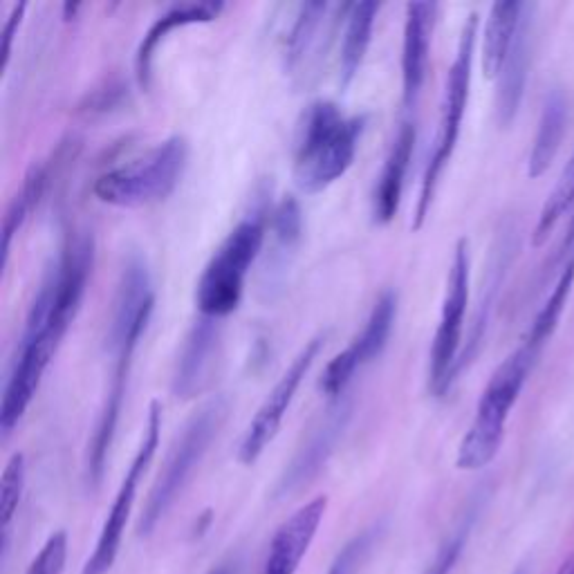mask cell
<instances>
[{"label": "cell", "instance_id": "cell-19", "mask_svg": "<svg viewBox=\"0 0 574 574\" xmlns=\"http://www.w3.org/2000/svg\"><path fill=\"white\" fill-rule=\"evenodd\" d=\"M225 3L222 0H196V3H180L171 7L169 12H164L162 16H157V21L148 27V32L144 34V39L137 48L135 54V74L137 81L144 90L151 88L153 81V61L155 54L160 50V45L169 39V34L180 30V27L189 25H202L211 23L222 14Z\"/></svg>", "mask_w": 574, "mask_h": 574}, {"label": "cell", "instance_id": "cell-7", "mask_svg": "<svg viewBox=\"0 0 574 574\" xmlns=\"http://www.w3.org/2000/svg\"><path fill=\"white\" fill-rule=\"evenodd\" d=\"M476 39H478V14H469L465 25H462L456 57H453V63L449 68V74H447V86H444V101H442L438 137H435L433 153L429 157L427 171H424V178H422L418 205H415V216H413V229L415 231L422 229L424 222H427L442 173H444V169H447L453 151H456L462 119H465V113H467L471 70H474V54H476Z\"/></svg>", "mask_w": 574, "mask_h": 574}, {"label": "cell", "instance_id": "cell-10", "mask_svg": "<svg viewBox=\"0 0 574 574\" xmlns=\"http://www.w3.org/2000/svg\"><path fill=\"white\" fill-rule=\"evenodd\" d=\"M160 431H162V406L160 402H151L140 449H137L131 467H128L122 485H119V492L115 496L113 507H110L104 527H101L95 552L90 554L86 568H83L81 574H108L110 568L115 566L119 548H122L126 523H128V518H131L133 505H135L137 489H140V480L146 474L148 465L153 462L157 447H160Z\"/></svg>", "mask_w": 574, "mask_h": 574}, {"label": "cell", "instance_id": "cell-3", "mask_svg": "<svg viewBox=\"0 0 574 574\" xmlns=\"http://www.w3.org/2000/svg\"><path fill=\"white\" fill-rule=\"evenodd\" d=\"M366 117H346L335 101L319 99L303 110L294 140V180L303 193H321L353 166Z\"/></svg>", "mask_w": 574, "mask_h": 574}, {"label": "cell", "instance_id": "cell-36", "mask_svg": "<svg viewBox=\"0 0 574 574\" xmlns=\"http://www.w3.org/2000/svg\"><path fill=\"white\" fill-rule=\"evenodd\" d=\"M557 574H574V554H572V557H568L566 561L561 563L559 570H557Z\"/></svg>", "mask_w": 574, "mask_h": 574}, {"label": "cell", "instance_id": "cell-2", "mask_svg": "<svg viewBox=\"0 0 574 574\" xmlns=\"http://www.w3.org/2000/svg\"><path fill=\"white\" fill-rule=\"evenodd\" d=\"M81 305L63 294L50 279H43L27 312L21 341L9 370L3 402H0V433L9 438L30 409L45 370L52 364L63 337L70 330Z\"/></svg>", "mask_w": 574, "mask_h": 574}, {"label": "cell", "instance_id": "cell-25", "mask_svg": "<svg viewBox=\"0 0 574 574\" xmlns=\"http://www.w3.org/2000/svg\"><path fill=\"white\" fill-rule=\"evenodd\" d=\"M272 231V263L285 270L303 240V209L294 196H285L267 218Z\"/></svg>", "mask_w": 574, "mask_h": 574}, {"label": "cell", "instance_id": "cell-21", "mask_svg": "<svg viewBox=\"0 0 574 574\" xmlns=\"http://www.w3.org/2000/svg\"><path fill=\"white\" fill-rule=\"evenodd\" d=\"M530 52H532V18L523 14V21L516 32L512 50H509L505 66L501 74H498L496 122L501 128L512 126L518 115V108H521L527 86V72H530Z\"/></svg>", "mask_w": 574, "mask_h": 574}, {"label": "cell", "instance_id": "cell-1", "mask_svg": "<svg viewBox=\"0 0 574 574\" xmlns=\"http://www.w3.org/2000/svg\"><path fill=\"white\" fill-rule=\"evenodd\" d=\"M153 310L155 287L151 270H148L140 254H131L124 263L122 276H119L113 314H110L108 348L113 353V375H110L108 391L104 404H101L86 456V483L92 492L104 480L108 453L115 442L119 418H122L124 411L135 350L140 346L148 321L153 317Z\"/></svg>", "mask_w": 574, "mask_h": 574}, {"label": "cell", "instance_id": "cell-31", "mask_svg": "<svg viewBox=\"0 0 574 574\" xmlns=\"http://www.w3.org/2000/svg\"><path fill=\"white\" fill-rule=\"evenodd\" d=\"M467 534H469V523L460 525L458 530L440 545V550L435 552V557L429 563V568L424 570V574H451L453 566H456L458 559H460L462 550H465Z\"/></svg>", "mask_w": 574, "mask_h": 574}, {"label": "cell", "instance_id": "cell-12", "mask_svg": "<svg viewBox=\"0 0 574 574\" xmlns=\"http://www.w3.org/2000/svg\"><path fill=\"white\" fill-rule=\"evenodd\" d=\"M323 341H326V337H321V335L310 339L308 344L299 350V355L292 359V364L287 366V370L281 375L279 382L274 384L272 391L267 393L261 409L256 411L252 422H249V427L243 435V442H240L238 460L243 462V465L247 467L254 465V462L263 456V451L270 447L272 440L276 438V433H279L281 424H283L285 413L294 402L296 391H299L303 379L308 377L314 359H317L321 353Z\"/></svg>", "mask_w": 574, "mask_h": 574}, {"label": "cell", "instance_id": "cell-24", "mask_svg": "<svg viewBox=\"0 0 574 574\" xmlns=\"http://www.w3.org/2000/svg\"><path fill=\"white\" fill-rule=\"evenodd\" d=\"M568 126V104L566 97L559 90H552L550 97L545 99L539 128H536L534 144L530 160H527V175L530 178H541V175L550 169L554 157H557L563 135H566Z\"/></svg>", "mask_w": 574, "mask_h": 574}, {"label": "cell", "instance_id": "cell-16", "mask_svg": "<svg viewBox=\"0 0 574 574\" xmlns=\"http://www.w3.org/2000/svg\"><path fill=\"white\" fill-rule=\"evenodd\" d=\"M328 496H317L296 509L276 530L265 559V574H296L305 554H308L319 525L326 516Z\"/></svg>", "mask_w": 574, "mask_h": 574}, {"label": "cell", "instance_id": "cell-14", "mask_svg": "<svg viewBox=\"0 0 574 574\" xmlns=\"http://www.w3.org/2000/svg\"><path fill=\"white\" fill-rule=\"evenodd\" d=\"M350 415H353V400H350L348 393L330 402L328 409L319 415V420L312 424V429L305 435L290 465L285 467L283 476L274 487L276 498H283L308 485L326 467V462L335 453V447L348 427Z\"/></svg>", "mask_w": 574, "mask_h": 574}, {"label": "cell", "instance_id": "cell-15", "mask_svg": "<svg viewBox=\"0 0 574 574\" xmlns=\"http://www.w3.org/2000/svg\"><path fill=\"white\" fill-rule=\"evenodd\" d=\"M435 14H438L435 3L406 5L402 43V104L406 113L418 106L424 81H427Z\"/></svg>", "mask_w": 574, "mask_h": 574}, {"label": "cell", "instance_id": "cell-32", "mask_svg": "<svg viewBox=\"0 0 574 574\" xmlns=\"http://www.w3.org/2000/svg\"><path fill=\"white\" fill-rule=\"evenodd\" d=\"M25 9H27V3H18L12 7V12H9L7 16V21H5V27H3V50H0V70H7L9 66V59H12V45H14V39H16V34H18V27H21L23 23V16H25Z\"/></svg>", "mask_w": 574, "mask_h": 574}, {"label": "cell", "instance_id": "cell-29", "mask_svg": "<svg viewBox=\"0 0 574 574\" xmlns=\"http://www.w3.org/2000/svg\"><path fill=\"white\" fill-rule=\"evenodd\" d=\"M377 527H370V530L357 534L355 539H350L341 552L332 561V566L328 570V574H357L364 566L370 550H373V545L377 541Z\"/></svg>", "mask_w": 574, "mask_h": 574}, {"label": "cell", "instance_id": "cell-23", "mask_svg": "<svg viewBox=\"0 0 574 574\" xmlns=\"http://www.w3.org/2000/svg\"><path fill=\"white\" fill-rule=\"evenodd\" d=\"M379 14V3L375 0H364V3H353L344 21V36H341L339 52V86L346 90L355 81L357 72L364 63L370 39H373L375 18Z\"/></svg>", "mask_w": 574, "mask_h": 574}, {"label": "cell", "instance_id": "cell-30", "mask_svg": "<svg viewBox=\"0 0 574 574\" xmlns=\"http://www.w3.org/2000/svg\"><path fill=\"white\" fill-rule=\"evenodd\" d=\"M68 559V534L66 532H54L41 552L36 554V559L30 563L25 574H61L66 568Z\"/></svg>", "mask_w": 574, "mask_h": 574}, {"label": "cell", "instance_id": "cell-38", "mask_svg": "<svg viewBox=\"0 0 574 574\" xmlns=\"http://www.w3.org/2000/svg\"><path fill=\"white\" fill-rule=\"evenodd\" d=\"M516 574H523V572H516Z\"/></svg>", "mask_w": 574, "mask_h": 574}, {"label": "cell", "instance_id": "cell-9", "mask_svg": "<svg viewBox=\"0 0 574 574\" xmlns=\"http://www.w3.org/2000/svg\"><path fill=\"white\" fill-rule=\"evenodd\" d=\"M469 276V243L467 238H460L456 249H453L440 323L431 346L429 391L433 397H444L456 384V366L462 355V332H465V317L469 308Z\"/></svg>", "mask_w": 574, "mask_h": 574}, {"label": "cell", "instance_id": "cell-34", "mask_svg": "<svg viewBox=\"0 0 574 574\" xmlns=\"http://www.w3.org/2000/svg\"><path fill=\"white\" fill-rule=\"evenodd\" d=\"M574 252V216L570 218V225L566 229V236L561 240V249H559V256H566V261L572 256ZM566 265V263H563Z\"/></svg>", "mask_w": 574, "mask_h": 574}, {"label": "cell", "instance_id": "cell-20", "mask_svg": "<svg viewBox=\"0 0 574 574\" xmlns=\"http://www.w3.org/2000/svg\"><path fill=\"white\" fill-rule=\"evenodd\" d=\"M218 348V326L216 319L200 317L184 339L178 364L173 370L171 391L178 400H191L196 397L207 382L209 368L214 364Z\"/></svg>", "mask_w": 574, "mask_h": 574}, {"label": "cell", "instance_id": "cell-37", "mask_svg": "<svg viewBox=\"0 0 574 574\" xmlns=\"http://www.w3.org/2000/svg\"><path fill=\"white\" fill-rule=\"evenodd\" d=\"M77 9H79V5H77V3H74V5H72V3H68V5H66V18H70V14H72V16L77 14Z\"/></svg>", "mask_w": 574, "mask_h": 574}, {"label": "cell", "instance_id": "cell-22", "mask_svg": "<svg viewBox=\"0 0 574 574\" xmlns=\"http://www.w3.org/2000/svg\"><path fill=\"white\" fill-rule=\"evenodd\" d=\"M525 7L527 5L518 3V0H498L489 9L483 34V52H480L487 79H498V74H501L518 27H521Z\"/></svg>", "mask_w": 574, "mask_h": 574}, {"label": "cell", "instance_id": "cell-33", "mask_svg": "<svg viewBox=\"0 0 574 574\" xmlns=\"http://www.w3.org/2000/svg\"><path fill=\"white\" fill-rule=\"evenodd\" d=\"M122 86H108L97 90L95 95L86 99V104L81 106V113H106L113 106H117V101L122 99Z\"/></svg>", "mask_w": 574, "mask_h": 574}, {"label": "cell", "instance_id": "cell-6", "mask_svg": "<svg viewBox=\"0 0 574 574\" xmlns=\"http://www.w3.org/2000/svg\"><path fill=\"white\" fill-rule=\"evenodd\" d=\"M267 234V214L256 211L238 222L209 258L196 285V305L200 317L222 319L243 301L249 270L261 256Z\"/></svg>", "mask_w": 574, "mask_h": 574}, {"label": "cell", "instance_id": "cell-18", "mask_svg": "<svg viewBox=\"0 0 574 574\" xmlns=\"http://www.w3.org/2000/svg\"><path fill=\"white\" fill-rule=\"evenodd\" d=\"M415 140H418V126H415L411 117H404L391 148H388L382 173H379L375 184L373 216L377 225H388L397 216V211H400L406 173H409L415 151Z\"/></svg>", "mask_w": 574, "mask_h": 574}, {"label": "cell", "instance_id": "cell-28", "mask_svg": "<svg viewBox=\"0 0 574 574\" xmlns=\"http://www.w3.org/2000/svg\"><path fill=\"white\" fill-rule=\"evenodd\" d=\"M25 456L23 453H14L3 471V480H0V527H3L5 534V545H7V534L9 527H12L14 516L18 512V505H21L23 489H25Z\"/></svg>", "mask_w": 574, "mask_h": 574}, {"label": "cell", "instance_id": "cell-8", "mask_svg": "<svg viewBox=\"0 0 574 574\" xmlns=\"http://www.w3.org/2000/svg\"><path fill=\"white\" fill-rule=\"evenodd\" d=\"M225 418L227 402L218 397V400H211L205 406H200V411L193 413L189 422L184 424V429L180 431L178 438H175L169 456L164 460L151 494H148L140 523H137V534H151L157 523L164 518V514L169 512L175 498L182 494L184 485L189 483L193 471L198 469L202 458H205V453L209 451L211 442H214Z\"/></svg>", "mask_w": 574, "mask_h": 574}, {"label": "cell", "instance_id": "cell-27", "mask_svg": "<svg viewBox=\"0 0 574 574\" xmlns=\"http://www.w3.org/2000/svg\"><path fill=\"white\" fill-rule=\"evenodd\" d=\"M574 205V153L570 157V162L566 169H563L561 178L557 182V187L552 189V193L545 200V205L539 214V222L534 227V236H532V245L541 247L548 236L552 234V229L557 227V222L561 216Z\"/></svg>", "mask_w": 574, "mask_h": 574}, {"label": "cell", "instance_id": "cell-13", "mask_svg": "<svg viewBox=\"0 0 574 574\" xmlns=\"http://www.w3.org/2000/svg\"><path fill=\"white\" fill-rule=\"evenodd\" d=\"M397 319V294L386 290L375 301L364 330L350 341V346L330 361L323 370L319 388L330 400H337L348 393V384L353 382L357 370L364 368L370 361H375L384 353V348L391 339V332Z\"/></svg>", "mask_w": 574, "mask_h": 574}, {"label": "cell", "instance_id": "cell-35", "mask_svg": "<svg viewBox=\"0 0 574 574\" xmlns=\"http://www.w3.org/2000/svg\"><path fill=\"white\" fill-rule=\"evenodd\" d=\"M209 574H238L236 563H222V566L214 568Z\"/></svg>", "mask_w": 574, "mask_h": 574}, {"label": "cell", "instance_id": "cell-11", "mask_svg": "<svg viewBox=\"0 0 574 574\" xmlns=\"http://www.w3.org/2000/svg\"><path fill=\"white\" fill-rule=\"evenodd\" d=\"M350 5L353 3L330 5L326 0L299 5L283 45V68L299 86H308V79L321 68L332 36L346 21Z\"/></svg>", "mask_w": 574, "mask_h": 574}, {"label": "cell", "instance_id": "cell-26", "mask_svg": "<svg viewBox=\"0 0 574 574\" xmlns=\"http://www.w3.org/2000/svg\"><path fill=\"white\" fill-rule=\"evenodd\" d=\"M572 285H574V252L566 261V265L561 267L557 285L552 287L548 301L543 303V308L534 317L532 328L525 335L527 344L539 350L545 348V344H548L550 337L554 335V330L559 326L563 310H566V303L572 294Z\"/></svg>", "mask_w": 574, "mask_h": 574}, {"label": "cell", "instance_id": "cell-4", "mask_svg": "<svg viewBox=\"0 0 574 574\" xmlns=\"http://www.w3.org/2000/svg\"><path fill=\"white\" fill-rule=\"evenodd\" d=\"M539 357L541 350L530 346L523 339V344L494 370V375L489 377L485 391L478 400L474 422H471L469 431L458 447V469L478 471L498 456V449H501L505 438L509 413H512L514 404L521 397L527 377H530Z\"/></svg>", "mask_w": 574, "mask_h": 574}, {"label": "cell", "instance_id": "cell-17", "mask_svg": "<svg viewBox=\"0 0 574 574\" xmlns=\"http://www.w3.org/2000/svg\"><path fill=\"white\" fill-rule=\"evenodd\" d=\"M79 144L72 140H63L59 144L57 151L52 153L50 160H43V162H34L30 169H27L25 178L21 189L16 191V196L9 200L7 211H5V218H3V243H0V267H7L9 261V249H12V240L14 236L21 231V227L25 225V220L30 218L32 211L39 205L41 198L45 196V189H48V184L52 180V171H57L63 162H68L70 157L74 155V148Z\"/></svg>", "mask_w": 574, "mask_h": 574}, {"label": "cell", "instance_id": "cell-5", "mask_svg": "<svg viewBox=\"0 0 574 574\" xmlns=\"http://www.w3.org/2000/svg\"><path fill=\"white\" fill-rule=\"evenodd\" d=\"M189 164V142L171 135L142 157L99 175L92 184L95 198L110 207L137 209L162 202L178 187Z\"/></svg>", "mask_w": 574, "mask_h": 574}]
</instances>
